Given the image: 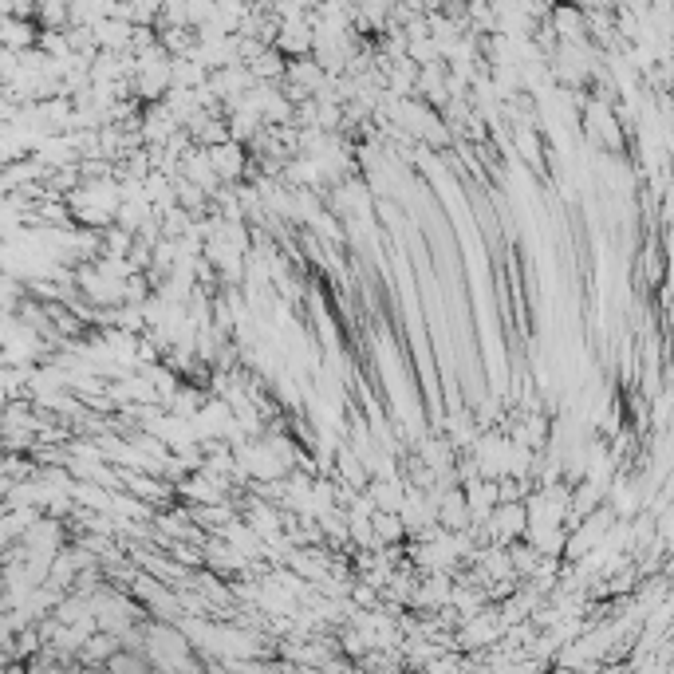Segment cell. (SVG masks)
<instances>
[{
  "label": "cell",
  "instance_id": "obj_1",
  "mask_svg": "<svg viewBox=\"0 0 674 674\" xmlns=\"http://www.w3.org/2000/svg\"><path fill=\"white\" fill-rule=\"evenodd\" d=\"M501 635H505V623H501V615H497V607H481L473 619L462 623V631H458V647L462 651H481V647H493V643H501Z\"/></svg>",
  "mask_w": 674,
  "mask_h": 674
},
{
  "label": "cell",
  "instance_id": "obj_2",
  "mask_svg": "<svg viewBox=\"0 0 674 674\" xmlns=\"http://www.w3.org/2000/svg\"><path fill=\"white\" fill-rule=\"evenodd\" d=\"M481 533H485V544H501V548L517 544L525 537V505H497L489 521L481 525Z\"/></svg>",
  "mask_w": 674,
  "mask_h": 674
},
{
  "label": "cell",
  "instance_id": "obj_3",
  "mask_svg": "<svg viewBox=\"0 0 674 674\" xmlns=\"http://www.w3.org/2000/svg\"><path fill=\"white\" fill-rule=\"evenodd\" d=\"M205 154H209V166H213V174H217L221 186H241L245 182V174H249V150L245 146L221 142V146H213Z\"/></svg>",
  "mask_w": 674,
  "mask_h": 674
},
{
  "label": "cell",
  "instance_id": "obj_4",
  "mask_svg": "<svg viewBox=\"0 0 674 674\" xmlns=\"http://www.w3.org/2000/svg\"><path fill=\"white\" fill-rule=\"evenodd\" d=\"M209 91H213V99H217V107H229V103H237L241 95H249L253 91V75L245 64H233V68H221L209 75Z\"/></svg>",
  "mask_w": 674,
  "mask_h": 674
},
{
  "label": "cell",
  "instance_id": "obj_5",
  "mask_svg": "<svg viewBox=\"0 0 674 674\" xmlns=\"http://www.w3.org/2000/svg\"><path fill=\"white\" fill-rule=\"evenodd\" d=\"M312 16V12H308ZM272 48L284 56V60H304L312 52V20H288V24H276V40Z\"/></svg>",
  "mask_w": 674,
  "mask_h": 674
},
{
  "label": "cell",
  "instance_id": "obj_6",
  "mask_svg": "<svg viewBox=\"0 0 674 674\" xmlns=\"http://www.w3.org/2000/svg\"><path fill=\"white\" fill-rule=\"evenodd\" d=\"M174 178H182V182H190V186H198L202 194H217V174H213V166H209V154H205L202 146H190L186 154H182V162H178V174Z\"/></svg>",
  "mask_w": 674,
  "mask_h": 674
},
{
  "label": "cell",
  "instance_id": "obj_7",
  "mask_svg": "<svg viewBox=\"0 0 674 674\" xmlns=\"http://www.w3.org/2000/svg\"><path fill=\"white\" fill-rule=\"evenodd\" d=\"M403 493H406L403 477H371V481L363 485V497L371 501L375 513H399Z\"/></svg>",
  "mask_w": 674,
  "mask_h": 674
},
{
  "label": "cell",
  "instance_id": "obj_8",
  "mask_svg": "<svg viewBox=\"0 0 674 674\" xmlns=\"http://www.w3.org/2000/svg\"><path fill=\"white\" fill-rule=\"evenodd\" d=\"M284 83H288V87H296L300 95L316 99V95H320V87L328 83V75H324V68H320L312 56H304V60H288V68H284Z\"/></svg>",
  "mask_w": 674,
  "mask_h": 674
},
{
  "label": "cell",
  "instance_id": "obj_9",
  "mask_svg": "<svg viewBox=\"0 0 674 674\" xmlns=\"http://www.w3.org/2000/svg\"><path fill=\"white\" fill-rule=\"evenodd\" d=\"M202 564L205 568H213V572H221V576H245L249 572V564L225 544V540H217V537H209L205 540V548H202Z\"/></svg>",
  "mask_w": 674,
  "mask_h": 674
},
{
  "label": "cell",
  "instance_id": "obj_10",
  "mask_svg": "<svg viewBox=\"0 0 674 674\" xmlns=\"http://www.w3.org/2000/svg\"><path fill=\"white\" fill-rule=\"evenodd\" d=\"M205 79H209V71L202 64H194V60H170V91H198Z\"/></svg>",
  "mask_w": 674,
  "mask_h": 674
},
{
  "label": "cell",
  "instance_id": "obj_11",
  "mask_svg": "<svg viewBox=\"0 0 674 674\" xmlns=\"http://www.w3.org/2000/svg\"><path fill=\"white\" fill-rule=\"evenodd\" d=\"M79 651H83V659L95 667L99 659H111V655L119 651V639H115V635H103V631H95V635H91V639H87Z\"/></svg>",
  "mask_w": 674,
  "mask_h": 674
},
{
  "label": "cell",
  "instance_id": "obj_12",
  "mask_svg": "<svg viewBox=\"0 0 674 674\" xmlns=\"http://www.w3.org/2000/svg\"><path fill=\"white\" fill-rule=\"evenodd\" d=\"M107 671H111V674H142L146 667L138 663L135 655H127V651H115V655L107 659Z\"/></svg>",
  "mask_w": 674,
  "mask_h": 674
},
{
  "label": "cell",
  "instance_id": "obj_13",
  "mask_svg": "<svg viewBox=\"0 0 674 674\" xmlns=\"http://www.w3.org/2000/svg\"><path fill=\"white\" fill-rule=\"evenodd\" d=\"M8 485H12V481H8L4 473H0V509H4V497H8Z\"/></svg>",
  "mask_w": 674,
  "mask_h": 674
}]
</instances>
